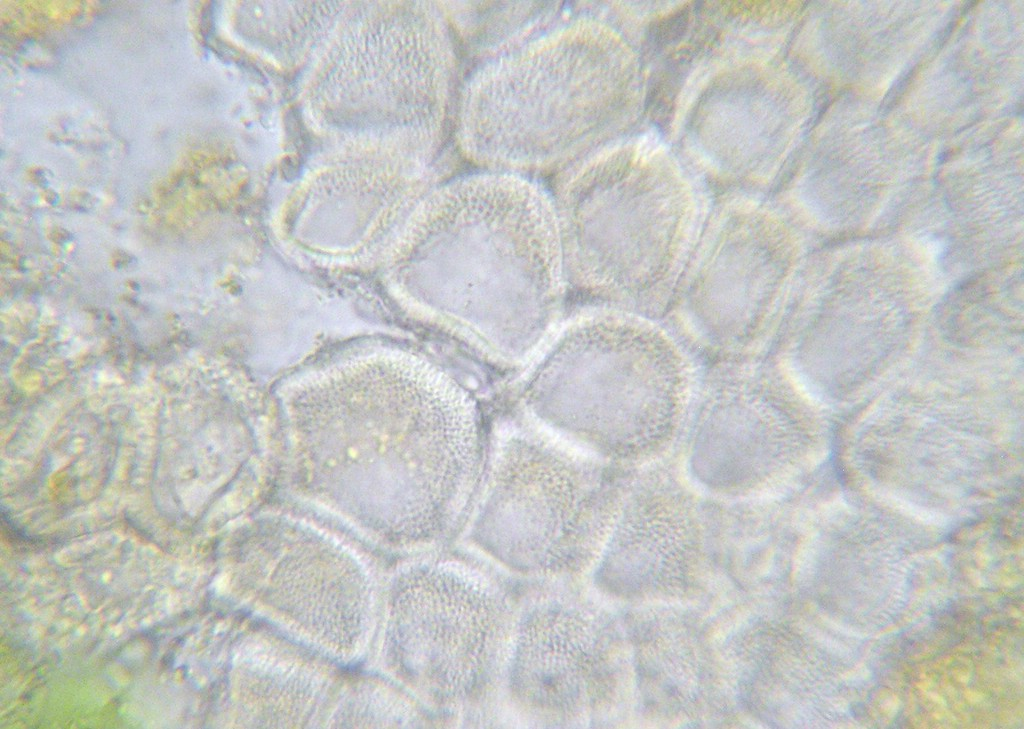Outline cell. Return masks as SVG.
Listing matches in <instances>:
<instances>
[{"mask_svg":"<svg viewBox=\"0 0 1024 729\" xmlns=\"http://www.w3.org/2000/svg\"><path fill=\"white\" fill-rule=\"evenodd\" d=\"M532 621L519 641L515 660L521 694L547 710L576 708L586 661L580 621L563 614Z\"/></svg>","mask_w":1024,"mask_h":729,"instance_id":"6da1fadb","label":"cell"},{"mask_svg":"<svg viewBox=\"0 0 1024 729\" xmlns=\"http://www.w3.org/2000/svg\"><path fill=\"white\" fill-rule=\"evenodd\" d=\"M660 136L657 131L650 130L639 141L637 151L641 158L651 157L660 149Z\"/></svg>","mask_w":1024,"mask_h":729,"instance_id":"7a4b0ae2","label":"cell"}]
</instances>
